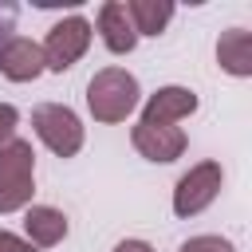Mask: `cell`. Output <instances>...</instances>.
<instances>
[{
    "mask_svg": "<svg viewBox=\"0 0 252 252\" xmlns=\"http://www.w3.org/2000/svg\"><path fill=\"white\" fill-rule=\"evenodd\" d=\"M16 122H20V110H16L12 102H0V146H8V142H12Z\"/></svg>",
    "mask_w": 252,
    "mask_h": 252,
    "instance_id": "obj_14",
    "label": "cell"
},
{
    "mask_svg": "<svg viewBox=\"0 0 252 252\" xmlns=\"http://www.w3.org/2000/svg\"><path fill=\"white\" fill-rule=\"evenodd\" d=\"M126 16H130V24H134L138 35H158L173 20V4L169 0H130Z\"/></svg>",
    "mask_w": 252,
    "mask_h": 252,
    "instance_id": "obj_12",
    "label": "cell"
},
{
    "mask_svg": "<svg viewBox=\"0 0 252 252\" xmlns=\"http://www.w3.org/2000/svg\"><path fill=\"white\" fill-rule=\"evenodd\" d=\"M35 193V154L32 142L12 138L0 146V213H20L28 209Z\"/></svg>",
    "mask_w": 252,
    "mask_h": 252,
    "instance_id": "obj_2",
    "label": "cell"
},
{
    "mask_svg": "<svg viewBox=\"0 0 252 252\" xmlns=\"http://www.w3.org/2000/svg\"><path fill=\"white\" fill-rule=\"evenodd\" d=\"M47 67H43V51L35 39H24V35H12L0 51V75L12 79V83H32L39 79Z\"/></svg>",
    "mask_w": 252,
    "mask_h": 252,
    "instance_id": "obj_8",
    "label": "cell"
},
{
    "mask_svg": "<svg viewBox=\"0 0 252 252\" xmlns=\"http://www.w3.org/2000/svg\"><path fill=\"white\" fill-rule=\"evenodd\" d=\"M217 63H220L228 75L248 79V75H252V32H244V28L220 32V39H217Z\"/></svg>",
    "mask_w": 252,
    "mask_h": 252,
    "instance_id": "obj_11",
    "label": "cell"
},
{
    "mask_svg": "<svg viewBox=\"0 0 252 252\" xmlns=\"http://www.w3.org/2000/svg\"><path fill=\"white\" fill-rule=\"evenodd\" d=\"M98 35H102V43H106L114 55H126V51H134V43H138V32H134V24H130V16H126V4H118V0H106V4L98 8Z\"/></svg>",
    "mask_w": 252,
    "mask_h": 252,
    "instance_id": "obj_9",
    "label": "cell"
},
{
    "mask_svg": "<svg viewBox=\"0 0 252 252\" xmlns=\"http://www.w3.org/2000/svg\"><path fill=\"white\" fill-rule=\"evenodd\" d=\"M110 252H154V248H150L146 240H118Z\"/></svg>",
    "mask_w": 252,
    "mask_h": 252,
    "instance_id": "obj_17",
    "label": "cell"
},
{
    "mask_svg": "<svg viewBox=\"0 0 252 252\" xmlns=\"http://www.w3.org/2000/svg\"><path fill=\"white\" fill-rule=\"evenodd\" d=\"M91 24L83 20V16H67V20H59V24H51V32H47V39H43V67L47 71H67V67H75L83 55H87V47H91Z\"/></svg>",
    "mask_w": 252,
    "mask_h": 252,
    "instance_id": "obj_4",
    "label": "cell"
},
{
    "mask_svg": "<svg viewBox=\"0 0 252 252\" xmlns=\"http://www.w3.org/2000/svg\"><path fill=\"white\" fill-rule=\"evenodd\" d=\"M138 79L122 67H102L87 83V110L94 122H126V114L138 106Z\"/></svg>",
    "mask_w": 252,
    "mask_h": 252,
    "instance_id": "obj_1",
    "label": "cell"
},
{
    "mask_svg": "<svg viewBox=\"0 0 252 252\" xmlns=\"http://www.w3.org/2000/svg\"><path fill=\"white\" fill-rule=\"evenodd\" d=\"M32 126L39 134V142L55 154V158H75L83 150V122L71 106L63 102H39L32 110Z\"/></svg>",
    "mask_w": 252,
    "mask_h": 252,
    "instance_id": "obj_3",
    "label": "cell"
},
{
    "mask_svg": "<svg viewBox=\"0 0 252 252\" xmlns=\"http://www.w3.org/2000/svg\"><path fill=\"white\" fill-rule=\"evenodd\" d=\"M134 150L150 161H177L185 154V134L177 126H158V122H138L130 134Z\"/></svg>",
    "mask_w": 252,
    "mask_h": 252,
    "instance_id": "obj_6",
    "label": "cell"
},
{
    "mask_svg": "<svg viewBox=\"0 0 252 252\" xmlns=\"http://www.w3.org/2000/svg\"><path fill=\"white\" fill-rule=\"evenodd\" d=\"M220 185H224V173H220L217 161L193 165V169L177 181V189H173V213H177V217H197V213H205V209L220 197Z\"/></svg>",
    "mask_w": 252,
    "mask_h": 252,
    "instance_id": "obj_5",
    "label": "cell"
},
{
    "mask_svg": "<svg viewBox=\"0 0 252 252\" xmlns=\"http://www.w3.org/2000/svg\"><path fill=\"white\" fill-rule=\"evenodd\" d=\"M24 232H28L32 248H55L67 236V217L51 205H32L24 213Z\"/></svg>",
    "mask_w": 252,
    "mask_h": 252,
    "instance_id": "obj_10",
    "label": "cell"
},
{
    "mask_svg": "<svg viewBox=\"0 0 252 252\" xmlns=\"http://www.w3.org/2000/svg\"><path fill=\"white\" fill-rule=\"evenodd\" d=\"M16 32V4H0V51Z\"/></svg>",
    "mask_w": 252,
    "mask_h": 252,
    "instance_id": "obj_15",
    "label": "cell"
},
{
    "mask_svg": "<svg viewBox=\"0 0 252 252\" xmlns=\"http://www.w3.org/2000/svg\"><path fill=\"white\" fill-rule=\"evenodd\" d=\"M197 110V94L189 87H158L146 106H142V122H158V126H173L181 118H189Z\"/></svg>",
    "mask_w": 252,
    "mask_h": 252,
    "instance_id": "obj_7",
    "label": "cell"
},
{
    "mask_svg": "<svg viewBox=\"0 0 252 252\" xmlns=\"http://www.w3.org/2000/svg\"><path fill=\"white\" fill-rule=\"evenodd\" d=\"M0 252H35V248L28 240H20V236H12V232L0 228Z\"/></svg>",
    "mask_w": 252,
    "mask_h": 252,
    "instance_id": "obj_16",
    "label": "cell"
},
{
    "mask_svg": "<svg viewBox=\"0 0 252 252\" xmlns=\"http://www.w3.org/2000/svg\"><path fill=\"white\" fill-rule=\"evenodd\" d=\"M177 252H236L224 236H193V240H185Z\"/></svg>",
    "mask_w": 252,
    "mask_h": 252,
    "instance_id": "obj_13",
    "label": "cell"
}]
</instances>
